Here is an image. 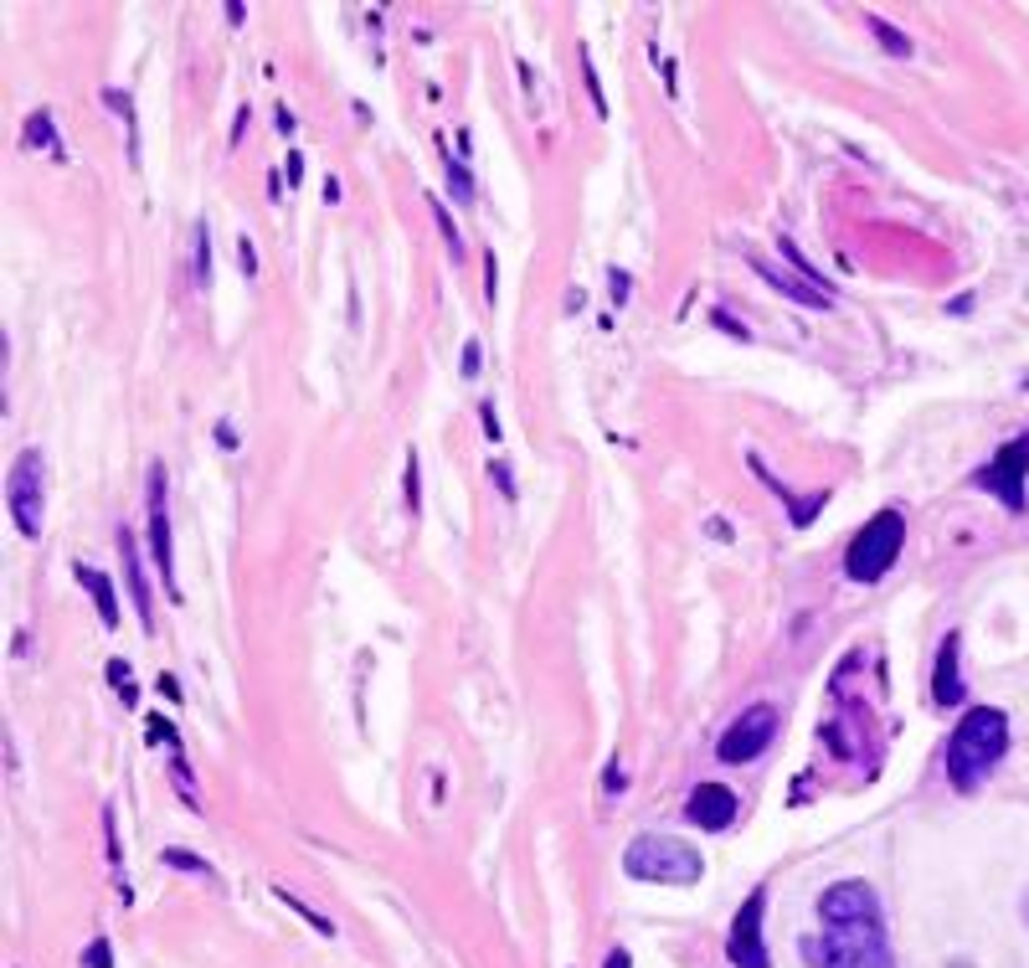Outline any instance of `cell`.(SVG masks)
Returning <instances> with one entry per match:
<instances>
[{
    "label": "cell",
    "mask_w": 1029,
    "mask_h": 968,
    "mask_svg": "<svg viewBox=\"0 0 1029 968\" xmlns=\"http://www.w3.org/2000/svg\"><path fill=\"white\" fill-rule=\"evenodd\" d=\"M824 932L808 943V958L818 968H895L891 943H886V917L865 881H839L818 896Z\"/></svg>",
    "instance_id": "6da1fadb"
},
{
    "label": "cell",
    "mask_w": 1029,
    "mask_h": 968,
    "mask_svg": "<svg viewBox=\"0 0 1029 968\" xmlns=\"http://www.w3.org/2000/svg\"><path fill=\"white\" fill-rule=\"evenodd\" d=\"M1004 752H1009V716L999 706H972L948 742V783L957 793H978L1004 763Z\"/></svg>",
    "instance_id": "7a4b0ae2"
},
{
    "label": "cell",
    "mask_w": 1029,
    "mask_h": 968,
    "mask_svg": "<svg viewBox=\"0 0 1029 968\" xmlns=\"http://www.w3.org/2000/svg\"><path fill=\"white\" fill-rule=\"evenodd\" d=\"M623 870L633 881H654V887H695L705 876V860L695 845H685L675 834H639L623 850Z\"/></svg>",
    "instance_id": "3957f363"
},
{
    "label": "cell",
    "mask_w": 1029,
    "mask_h": 968,
    "mask_svg": "<svg viewBox=\"0 0 1029 968\" xmlns=\"http://www.w3.org/2000/svg\"><path fill=\"white\" fill-rule=\"evenodd\" d=\"M901 541H906L901 511L870 515V520L859 526L855 541L844 546V577H850V582H880V577L895 567V556H901Z\"/></svg>",
    "instance_id": "277c9868"
},
{
    "label": "cell",
    "mask_w": 1029,
    "mask_h": 968,
    "mask_svg": "<svg viewBox=\"0 0 1029 968\" xmlns=\"http://www.w3.org/2000/svg\"><path fill=\"white\" fill-rule=\"evenodd\" d=\"M5 500H11V520H16V531L26 536V541H37V536H41V515H47V458H41L37 449H21V454H16Z\"/></svg>",
    "instance_id": "5b68a950"
},
{
    "label": "cell",
    "mask_w": 1029,
    "mask_h": 968,
    "mask_svg": "<svg viewBox=\"0 0 1029 968\" xmlns=\"http://www.w3.org/2000/svg\"><path fill=\"white\" fill-rule=\"evenodd\" d=\"M1025 475H1029V433H1019L972 475V485L989 490L1009 515H1025Z\"/></svg>",
    "instance_id": "8992f818"
},
{
    "label": "cell",
    "mask_w": 1029,
    "mask_h": 968,
    "mask_svg": "<svg viewBox=\"0 0 1029 968\" xmlns=\"http://www.w3.org/2000/svg\"><path fill=\"white\" fill-rule=\"evenodd\" d=\"M773 731H777V706H746V712L731 721V727L720 731V742H716V757L720 763H752V757H762V747L773 742Z\"/></svg>",
    "instance_id": "52a82bcc"
},
{
    "label": "cell",
    "mask_w": 1029,
    "mask_h": 968,
    "mask_svg": "<svg viewBox=\"0 0 1029 968\" xmlns=\"http://www.w3.org/2000/svg\"><path fill=\"white\" fill-rule=\"evenodd\" d=\"M762 917H767V891H752L741 902L737 922H731V938H726V958L731 968H773V953L762 943Z\"/></svg>",
    "instance_id": "ba28073f"
},
{
    "label": "cell",
    "mask_w": 1029,
    "mask_h": 968,
    "mask_svg": "<svg viewBox=\"0 0 1029 968\" xmlns=\"http://www.w3.org/2000/svg\"><path fill=\"white\" fill-rule=\"evenodd\" d=\"M165 464H150V556H155L160 577H165V598L186 603L175 588V546H171V505H165Z\"/></svg>",
    "instance_id": "9c48e42d"
},
{
    "label": "cell",
    "mask_w": 1029,
    "mask_h": 968,
    "mask_svg": "<svg viewBox=\"0 0 1029 968\" xmlns=\"http://www.w3.org/2000/svg\"><path fill=\"white\" fill-rule=\"evenodd\" d=\"M685 814H690V825L720 834L726 825H731V819H737V793L720 789V783H695V789H690V804H685Z\"/></svg>",
    "instance_id": "30bf717a"
},
{
    "label": "cell",
    "mask_w": 1029,
    "mask_h": 968,
    "mask_svg": "<svg viewBox=\"0 0 1029 968\" xmlns=\"http://www.w3.org/2000/svg\"><path fill=\"white\" fill-rule=\"evenodd\" d=\"M957 650H963V633H948L942 650H937V665H932V701L937 706H963V675H957Z\"/></svg>",
    "instance_id": "8fae6325"
},
{
    "label": "cell",
    "mask_w": 1029,
    "mask_h": 968,
    "mask_svg": "<svg viewBox=\"0 0 1029 968\" xmlns=\"http://www.w3.org/2000/svg\"><path fill=\"white\" fill-rule=\"evenodd\" d=\"M118 556H124V577H129V593H135L139 624L155 629V603H150V582H145V567H139V546L129 531H118Z\"/></svg>",
    "instance_id": "7c38bea8"
},
{
    "label": "cell",
    "mask_w": 1029,
    "mask_h": 968,
    "mask_svg": "<svg viewBox=\"0 0 1029 968\" xmlns=\"http://www.w3.org/2000/svg\"><path fill=\"white\" fill-rule=\"evenodd\" d=\"M752 268H757V278H767V284H777V289H782V294H788V299H798L803 310H829V304H835V299L824 294V289H814L808 278H788V274H782V268H773V263H762V257H752Z\"/></svg>",
    "instance_id": "4fadbf2b"
},
{
    "label": "cell",
    "mask_w": 1029,
    "mask_h": 968,
    "mask_svg": "<svg viewBox=\"0 0 1029 968\" xmlns=\"http://www.w3.org/2000/svg\"><path fill=\"white\" fill-rule=\"evenodd\" d=\"M73 577H78L83 588L93 593L98 613H103V629H114V624H118V598H114V582H109V577H103V573H93V567H83V562H78V567H73Z\"/></svg>",
    "instance_id": "5bb4252c"
},
{
    "label": "cell",
    "mask_w": 1029,
    "mask_h": 968,
    "mask_svg": "<svg viewBox=\"0 0 1029 968\" xmlns=\"http://www.w3.org/2000/svg\"><path fill=\"white\" fill-rule=\"evenodd\" d=\"M191 278H196V289L212 284V232H206V222H196V232H191Z\"/></svg>",
    "instance_id": "9a60e30c"
},
{
    "label": "cell",
    "mask_w": 1029,
    "mask_h": 968,
    "mask_svg": "<svg viewBox=\"0 0 1029 968\" xmlns=\"http://www.w3.org/2000/svg\"><path fill=\"white\" fill-rule=\"evenodd\" d=\"M870 32H875V41H880V47H886L891 58H912V52H916V47H912V37H906V32H895L891 21L870 16Z\"/></svg>",
    "instance_id": "2e32d148"
},
{
    "label": "cell",
    "mask_w": 1029,
    "mask_h": 968,
    "mask_svg": "<svg viewBox=\"0 0 1029 968\" xmlns=\"http://www.w3.org/2000/svg\"><path fill=\"white\" fill-rule=\"evenodd\" d=\"M777 248H782V257H788V263H793V268H798V278H808L814 289H824V294H829V284H824V274H818L814 263H808V257L798 253V242H793V238H782V242H777Z\"/></svg>",
    "instance_id": "e0dca14e"
},
{
    "label": "cell",
    "mask_w": 1029,
    "mask_h": 968,
    "mask_svg": "<svg viewBox=\"0 0 1029 968\" xmlns=\"http://www.w3.org/2000/svg\"><path fill=\"white\" fill-rule=\"evenodd\" d=\"M103 109H114L118 120H124V129H129V160H135V109H129V99L124 93H103Z\"/></svg>",
    "instance_id": "ac0fdd59"
},
{
    "label": "cell",
    "mask_w": 1029,
    "mask_h": 968,
    "mask_svg": "<svg viewBox=\"0 0 1029 968\" xmlns=\"http://www.w3.org/2000/svg\"><path fill=\"white\" fill-rule=\"evenodd\" d=\"M21 144H58V139H52V120H47V114H32V124L21 129Z\"/></svg>",
    "instance_id": "d6986e66"
},
{
    "label": "cell",
    "mask_w": 1029,
    "mask_h": 968,
    "mask_svg": "<svg viewBox=\"0 0 1029 968\" xmlns=\"http://www.w3.org/2000/svg\"><path fill=\"white\" fill-rule=\"evenodd\" d=\"M432 217H438V227H443L448 253H453V257H464V242H459V227H453V217H448V206H443V201H432Z\"/></svg>",
    "instance_id": "ffe728a7"
},
{
    "label": "cell",
    "mask_w": 1029,
    "mask_h": 968,
    "mask_svg": "<svg viewBox=\"0 0 1029 968\" xmlns=\"http://www.w3.org/2000/svg\"><path fill=\"white\" fill-rule=\"evenodd\" d=\"M109 675H114V691L124 695V706H135L139 695H135V680H129V665H124V659H109Z\"/></svg>",
    "instance_id": "44dd1931"
},
{
    "label": "cell",
    "mask_w": 1029,
    "mask_h": 968,
    "mask_svg": "<svg viewBox=\"0 0 1029 968\" xmlns=\"http://www.w3.org/2000/svg\"><path fill=\"white\" fill-rule=\"evenodd\" d=\"M448 186H453V197H459V201H474V176H468L459 160L448 165Z\"/></svg>",
    "instance_id": "7402d4cb"
},
{
    "label": "cell",
    "mask_w": 1029,
    "mask_h": 968,
    "mask_svg": "<svg viewBox=\"0 0 1029 968\" xmlns=\"http://www.w3.org/2000/svg\"><path fill=\"white\" fill-rule=\"evenodd\" d=\"M165 866H175V870H196V876H212V870H206V860H196V855H180V850H165Z\"/></svg>",
    "instance_id": "603a6c76"
},
{
    "label": "cell",
    "mask_w": 1029,
    "mask_h": 968,
    "mask_svg": "<svg viewBox=\"0 0 1029 968\" xmlns=\"http://www.w3.org/2000/svg\"><path fill=\"white\" fill-rule=\"evenodd\" d=\"M423 475H417V454H407V511H417L423 505Z\"/></svg>",
    "instance_id": "cb8c5ba5"
},
{
    "label": "cell",
    "mask_w": 1029,
    "mask_h": 968,
    "mask_svg": "<svg viewBox=\"0 0 1029 968\" xmlns=\"http://www.w3.org/2000/svg\"><path fill=\"white\" fill-rule=\"evenodd\" d=\"M83 964H88V968H109V964H114V953H109V943H88Z\"/></svg>",
    "instance_id": "d4e9b609"
},
{
    "label": "cell",
    "mask_w": 1029,
    "mask_h": 968,
    "mask_svg": "<svg viewBox=\"0 0 1029 968\" xmlns=\"http://www.w3.org/2000/svg\"><path fill=\"white\" fill-rule=\"evenodd\" d=\"M479 351H485L479 340H468V345H464V376H474V372H479V361H485V356H479Z\"/></svg>",
    "instance_id": "484cf974"
},
{
    "label": "cell",
    "mask_w": 1029,
    "mask_h": 968,
    "mask_svg": "<svg viewBox=\"0 0 1029 968\" xmlns=\"http://www.w3.org/2000/svg\"><path fill=\"white\" fill-rule=\"evenodd\" d=\"M489 475H494L500 494H510V500H515V485H510V469H505V464H489Z\"/></svg>",
    "instance_id": "4316f807"
},
{
    "label": "cell",
    "mask_w": 1029,
    "mask_h": 968,
    "mask_svg": "<svg viewBox=\"0 0 1029 968\" xmlns=\"http://www.w3.org/2000/svg\"><path fill=\"white\" fill-rule=\"evenodd\" d=\"M716 325H720V330H731L737 340H746V325H737V319L726 315V310H716Z\"/></svg>",
    "instance_id": "83f0119b"
},
{
    "label": "cell",
    "mask_w": 1029,
    "mask_h": 968,
    "mask_svg": "<svg viewBox=\"0 0 1029 968\" xmlns=\"http://www.w3.org/2000/svg\"><path fill=\"white\" fill-rule=\"evenodd\" d=\"M479 417H485V438H505V433H500V423H494V407H489V402L479 407Z\"/></svg>",
    "instance_id": "f1b7e54d"
},
{
    "label": "cell",
    "mask_w": 1029,
    "mask_h": 968,
    "mask_svg": "<svg viewBox=\"0 0 1029 968\" xmlns=\"http://www.w3.org/2000/svg\"><path fill=\"white\" fill-rule=\"evenodd\" d=\"M602 968H633V958H628V948H613V953H607V964H602Z\"/></svg>",
    "instance_id": "f546056e"
},
{
    "label": "cell",
    "mask_w": 1029,
    "mask_h": 968,
    "mask_svg": "<svg viewBox=\"0 0 1029 968\" xmlns=\"http://www.w3.org/2000/svg\"><path fill=\"white\" fill-rule=\"evenodd\" d=\"M237 253H242V274H258V257H253V242H242V248H237Z\"/></svg>",
    "instance_id": "4dcf8cb0"
},
{
    "label": "cell",
    "mask_w": 1029,
    "mask_h": 968,
    "mask_svg": "<svg viewBox=\"0 0 1029 968\" xmlns=\"http://www.w3.org/2000/svg\"><path fill=\"white\" fill-rule=\"evenodd\" d=\"M289 180H293V186L304 180V155H299V150H293V155H289Z\"/></svg>",
    "instance_id": "1f68e13d"
},
{
    "label": "cell",
    "mask_w": 1029,
    "mask_h": 968,
    "mask_svg": "<svg viewBox=\"0 0 1029 968\" xmlns=\"http://www.w3.org/2000/svg\"><path fill=\"white\" fill-rule=\"evenodd\" d=\"M216 443H222V449H237V433L227 428V423H216Z\"/></svg>",
    "instance_id": "d6a6232c"
},
{
    "label": "cell",
    "mask_w": 1029,
    "mask_h": 968,
    "mask_svg": "<svg viewBox=\"0 0 1029 968\" xmlns=\"http://www.w3.org/2000/svg\"><path fill=\"white\" fill-rule=\"evenodd\" d=\"M623 294H628V274H623V268H613V299H623Z\"/></svg>",
    "instance_id": "836d02e7"
},
{
    "label": "cell",
    "mask_w": 1029,
    "mask_h": 968,
    "mask_svg": "<svg viewBox=\"0 0 1029 968\" xmlns=\"http://www.w3.org/2000/svg\"><path fill=\"white\" fill-rule=\"evenodd\" d=\"M1025 922H1029V896H1025Z\"/></svg>",
    "instance_id": "e575fe53"
}]
</instances>
